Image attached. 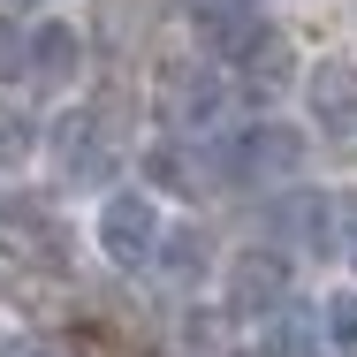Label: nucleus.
<instances>
[{"mask_svg": "<svg viewBox=\"0 0 357 357\" xmlns=\"http://www.w3.org/2000/svg\"><path fill=\"white\" fill-rule=\"evenodd\" d=\"M38 160H46V175L61 183V190H84V198H99L114 175H122V152L107 137V114L91 107V99H54V114L38 122Z\"/></svg>", "mask_w": 357, "mask_h": 357, "instance_id": "f257e3e1", "label": "nucleus"}, {"mask_svg": "<svg viewBox=\"0 0 357 357\" xmlns=\"http://www.w3.org/2000/svg\"><path fill=\"white\" fill-rule=\"evenodd\" d=\"M236 107V76L213 54H167L152 69V122L175 137H213Z\"/></svg>", "mask_w": 357, "mask_h": 357, "instance_id": "f03ea898", "label": "nucleus"}, {"mask_svg": "<svg viewBox=\"0 0 357 357\" xmlns=\"http://www.w3.org/2000/svg\"><path fill=\"white\" fill-rule=\"evenodd\" d=\"M220 183L228 190H289L304 183V160H312V130L282 122V114H259V122H236V137L213 152Z\"/></svg>", "mask_w": 357, "mask_h": 357, "instance_id": "7ed1b4c3", "label": "nucleus"}, {"mask_svg": "<svg viewBox=\"0 0 357 357\" xmlns=\"http://www.w3.org/2000/svg\"><path fill=\"white\" fill-rule=\"evenodd\" d=\"M160 190H137V183H107L99 198H91V251H99V266H114V274H152V251H160Z\"/></svg>", "mask_w": 357, "mask_h": 357, "instance_id": "20e7f679", "label": "nucleus"}, {"mask_svg": "<svg viewBox=\"0 0 357 357\" xmlns=\"http://www.w3.org/2000/svg\"><path fill=\"white\" fill-rule=\"evenodd\" d=\"M220 312L228 319H243V327H259V319H274L282 304H296V259H289L282 243H236V251H220Z\"/></svg>", "mask_w": 357, "mask_h": 357, "instance_id": "39448f33", "label": "nucleus"}, {"mask_svg": "<svg viewBox=\"0 0 357 357\" xmlns=\"http://www.w3.org/2000/svg\"><path fill=\"white\" fill-rule=\"evenodd\" d=\"M296 114L319 144H357V46H319L296 76Z\"/></svg>", "mask_w": 357, "mask_h": 357, "instance_id": "423d86ee", "label": "nucleus"}, {"mask_svg": "<svg viewBox=\"0 0 357 357\" xmlns=\"http://www.w3.org/2000/svg\"><path fill=\"white\" fill-rule=\"evenodd\" d=\"M23 84L46 91V99H69L84 84V31H76V15H54V8L31 15V31H23Z\"/></svg>", "mask_w": 357, "mask_h": 357, "instance_id": "0eeeda50", "label": "nucleus"}, {"mask_svg": "<svg viewBox=\"0 0 357 357\" xmlns=\"http://www.w3.org/2000/svg\"><path fill=\"white\" fill-rule=\"evenodd\" d=\"M228 61H236V91H251V99H274V91H296V46H289L282 23H266V15H251L228 46H220Z\"/></svg>", "mask_w": 357, "mask_h": 357, "instance_id": "6e6552de", "label": "nucleus"}, {"mask_svg": "<svg viewBox=\"0 0 357 357\" xmlns=\"http://www.w3.org/2000/svg\"><path fill=\"white\" fill-rule=\"evenodd\" d=\"M137 175L144 183H160L167 198H190V206H206L220 183V160L213 152H198V137H175V130H160V137L137 152Z\"/></svg>", "mask_w": 357, "mask_h": 357, "instance_id": "1a4fd4ad", "label": "nucleus"}, {"mask_svg": "<svg viewBox=\"0 0 357 357\" xmlns=\"http://www.w3.org/2000/svg\"><path fill=\"white\" fill-rule=\"evenodd\" d=\"M152 266H160L167 282L183 289V296H198V289L220 274V251H213V236H206L198 220H183V228H160V251H152Z\"/></svg>", "mask_w": 357, "mask_h": 357, "instance_id": "9d476101", "label": "nucleus"}, {"mask_svg": "<svg viewBox=\"0 0 357 357\" xmlns=\"http://www.w3.org/2000/svg\"><path fill=\"white\" fill-rule=\"evenodd\" d=\"M312 319H319L327 357H357V282H335L319 304H312Z\"/></svg>", "mask_w": 357, "mask_h": 357, "instance_id": "9b49d317", "label": "nucleus"}, {"mask_svg": "<svg viewBox=\"0 0 357 357\" xmlns=\"http://www.w3.org/2000/svg\"><path fill=\"white\" fill-rule=\"evenodd\" d=\"M259 350L266 357H327L319 319H296V304H282L274 319H259Z\"/></svg>", "mask_w": 357, "mask_h": 357, "instance_id": "f8f14e48", "label": "nucleus"}, {"mask_svg": "<svg viewBox=\"0 0 357 357\" xmlns=\"http://www.w3.org/2000/svg\"><path fill=\"white\" fill-rule=\"evenodd\" d=\"M31 160H38V122L0 99V175H15V167H31Z\"/></svg>", "mask_w": 357, "mask_h": 357, "instance_id": "ddd939ff", "label": "nucleus"}, {"mask_svg": "<svg viewBox=\"0 0 357 357\" xmlns=\"http://www.w3.org/2000/svg\"><path fill=\"white\" fill-rule=\"evenodd\" d=\"M259 8H266V0H190V23H198L213 46H228V38H236V31H243Z\"/></svg>", "mask_w": 357, "mask_h": 357, "instance_id": "4468645a", "label": "nucleus"}, {"mask_svg": "<svg viewBox=\"0 0 357 357\" xmlns=\"http://www.w3.org/2000/svg\"><path fill=\"white\" fill-rule=\"evenodd\" d=\"M8 76H23V31H15V15H0V84Z\"/></svg>", "mask_w": 357, "mask_h": 357, "instance_id": "2eb2a0df", "label": "nucleus"}, {"mask_svg": "<svg viewBox=\"0 0 357 357\" xmlns=\"http://www.w3.org/2000/svg\"><path fill=\"white\" fill-rule=\"evenodd\" d=\"M342 266H350V282H357V228L342 236Z\"/></svg>", "mask_w": 357, "mask_h": 357, "instance_id": "dca6fc26", "label": "nucleus"}, {"mask_svg": "<svg viewBox=\"0 0 357 357\" xmlns=\"http://www.w3.org/2000/svg\"><path fill=\"white\" fill-rule=\"evenodd\" d=\"M38 8H54V0H8V15H38Z\"/></svg>", "mask_w": 357, "mask_h": 357, "instance_id": "f3484780", "label": "nucleus"}]
</instances>
